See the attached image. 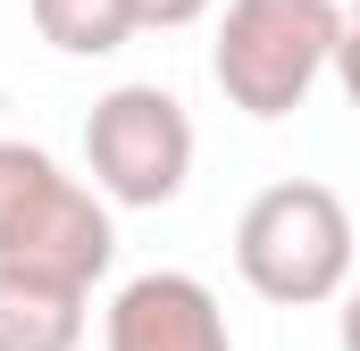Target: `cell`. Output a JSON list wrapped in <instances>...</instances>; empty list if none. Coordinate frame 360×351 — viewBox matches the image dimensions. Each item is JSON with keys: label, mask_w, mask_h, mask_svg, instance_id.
<instances>
[{"label": "cell", "mask_w": 360, "mask_h": 351, "mask_svg": "<svg viewBox=\"0 0 360 351\" xmlns=\"http://www.w3.org/2000/svg\"><path fill=\"white\" fill-rule=\"evenodd\" d=\"M335 84H344V100H352V117H360V0L344 8V42H335Z\"/></svg>", "instance_id": "obj_9"}, {"label": "cell", "mask_w": 360, "mask_h": 351, "mask_svg": "<svg viewBox=\"0 0 360 351\" xmlns=\"http://www.w3.org/2000/svg\"><path fill=\"white\" fill-rule=\"evenodd\" d=\"M344 351H360V284L344 293Z\"/></svg>", "instance_id": "obj_10"}, {"label": "cell", "mask_w": 360, "mask_h": 351, "mask_svg": "<svg viewBox=\"0 0 360 351\" xmlns=\"http://www.w3.org/2000/svg\"><path fill=\"white\" fill-rule=\"evenodd\" d=\"M84 343V293L0 267V351H76Z\"/></svg>", "instance_id": "obj_6"}, {"label": "cell", "mask_w": 360, "mask_h": 351, "mask_svg": "<svg viewBox=\"0 0 360 351\" xmlns=\"http://www.w3.org/2000/svg\"><path fill=\"white\" fill-rule=\"evenodd\" d=\"M134 8V34L151 25V34H176V25H193V17H210V0H126Z\"/></svg>", "instance_id": "obj_8"}, {"label": "cell", "mask_w": 360, "mask_h": 351, "mask_svg": "<svg viewBox=\"0 0 360 351\" xmlns=\"http://www.w3.org/2000/svg\"><path fill=\"white\" fill-rule=\"evenodd\" d=\"M235 267L276 310H319L352 284V209L319 176H285L235 218Z\"/></svg>", "instance_id": "obj_2"}, {"label": "cell", "mask_w": 360, "mask_h": 351, "mask_svg": "<svg viewBox=\"0 0 360 351\" xmlns=\"http://www.w3.org/2000/svg\"><path fill=\"white\" fill-rule=\"evenodd\" d=\"M84 168H92L101 201H126V209L176 201L184 176H193V117H184V100L160 84L101 92L92 117H84Z\"/></svg>", "instance_id": "obj_4"}, {"label": "cell", "mask_w": 360, "mask_h": 351, "mask_svg": "<svg viewBox=\"0 0 360 351\" xmlns=\"http://www.w3.org/2000/svg\"><path fill=\"white\" fill-rule=\"evenodd\" d=\"M117 260V226L84 176H68L42 143L0 134V267L92 293Z\"/></svg>", "instance_id": "obj_1"}, {"label": "cell", "mask_w": 360, "mask_h": 351, "mask_svg": "<svg viewBox=\"0 0 360 351\" xmlns=\"http://www.w3.org/2000/svg\"><path fill=\"white\" fill-rule=\"evenodd\" d=\"M34 34L68 59H109L134 34V8L126 0H34Z\"/></svg>", "instance_id": "obj_7"}, {"label": "cell", "mask_w": 360, "mask_h": 351, "mask_svg": "<svg viewBox=\"0 0 360 351\" xmlns=\"http://www.w3.org/2000/svg\"><path fill=\"white\" fill-rule=\"evenodd\" d=\"M344 0H226L210 76L243 117H293L310 84L335 67Z\"/></svg>", "instance_id": "obj_3"}, {"label": "cell", "mask_w": 360, "mask_h": 351, "mask_svg": "<svg viewBox=\"0 0 360 351\" xmlns=\"http://www.w3.org/2000/svg\"><path fill=\"white\" fill-rule=\"evenodd\" d=\"M109 351H235L226 335V310L201 276L184 267H151V276H126L117 301H109Z\"/></svg>", "instance_id": "obj_5"}]
</instances>
